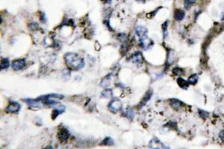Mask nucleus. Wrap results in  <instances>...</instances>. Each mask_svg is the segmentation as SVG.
Masks as SVG:
<instances>
[{"instance_id": "1", "label": "nucleus", "mask_w": 224, "mask_h": 149, "mask_svg": "<svg viewBox=\"0 0 224 149\" xmlns=\"http://www.w3.org/2000/svg\"><path fill=\"white\" fill-rule=\"evenodd\" d=\"M66 65L71 70H80L85 67V60L78 54L74 52H68L64 55Z\"/></svg>"}, {"instance_id": "2", "label": "nucleus", "mask_w": 224, "mask_h": 149, "mask_svg": "<svg viewBox=\"0 0 224 149\" xmlns=\"http://www.w3.org/2000/svg\"><path fill=\"white\" fill-rule=\"evenodd\" d=\"M108 107V110L111 112L112 114H117V113H119L120 110H122V101L120 99H113V100H111L110 101Z\"/></svg>"}, {"instance_id": "3", "label": "nucleus", "mask_w": 224, "mask_h": 149, "mask_svg": "<svg viewBox=\"0 0 224 149\" xmlns=\"http://www.w3.org/2000/svg\"><path fill=\"white\" fill-rule=\"evenodd\" d=\"M23 101H25V102L27 103V104L29 105V108L32 109V110H38V109L42 108V107L44 106L42 101L38 99L37 98L35 99H23Z\"/></svg>"}, {"instance_id": "4", "label": "nucleus", "mask_w": 224, "mask_h": 149, "mask_svg": "<svg viewBox=\"0 0 224 149\" xmlns=\"http://www.w3.org/2000/svg\"><path fill=\"white\" fill-rule=\"evenodd\" d=\"M20 108H21V106L18 102L11 101L8 107L5 109V112L7 114H16L20 111Z\"/></svg>"}, {"instance_id": "5", "label": "nucleus", "mask_w": 224, "mask_h": 149, "mask_svg": "<svg viewBox=\"0 0 224 149\" xmlns=\"http://www.w3.org/2000/svg\"><path fill=\"white\" fill-rule=\"evenodd\" d=\"M70 132L67 128H62L58 131L57 136L59 141L61 142V143H64V142L67 141V139L70 137Z\"/></svg>"}, {"instance_id": "6", "label": "nucleus", "mask_w": 224, "mask_h": 149, "mask_svg": "<svg viewBox=\"0 0 224 149\" xmlns=\"http://www.w3.org/2000/svg\"><path fill=\"white\" fill-rule=\"evenodd\" d=\"M11 67L15 71H20L23 70L26 67V60L25 59H18V60H14L12 62Z\"/></svg>"}, {"instance_id": "7", "label": "nucleus", "mask_w": 224, "mask_h": 149, "mask_svg": "<svg viewBox=\"0 0 224 149\" xmlns=\"http://www.w3.org/2000/svg\"><path fill=\"white\" fill-rule=\"evenodd\" d=\"M153 44V43L150 40H149L147 38V37L146 36H143V37H141V40H140V45L141 46L143 49H147L149 48Z\"/></svg>"}, {"instance_id": "8", "label": "nucleus", "mask_w": 224, "mask_h": 149, "mask_svg": "<svg viewBox=\"0 0 224 149\" xmlns=\"http://www.w3.org/2000/svg\"><path fill=\"white\" fill-rule=\"evenodd\" d=\"M130 60H132L133 63H135V64L138 65V67H140L142 64V63H143V57H142L141 53L136 52V53H135L132 55V57L130 58Z\"/></svg>"}, {"instance_id": "9", "label": "nucleus", "mask_w": 224, "mask_h": 149, "mask_svg": "<svg viewBox=\"0 0 224 149\" xmlns=\"http://www.w3.org/2000/svg\"><path fill=\"white\" fill-rule=\"evenodd\" d=\"M170 104L171 107L173 109H175V110H179L182 107V105H183L182 101L175 99H171L170 101Z\"/></svg>"}, {"instance_id": "10", "label": "nucleus", "mask_w": 224, "mask_h": 149, "mask_svg": "<svg viewBox=\"0 0 224 149\" xmlns=\"http://www.w3.org/2000/svg\"><path fill=\"white\" fill-rule=\"evenodd\" d=\"M149 147L150 148H164L162 143L156 138H154L150 141L149 143Z\"/></svg>"}, {"instance_id": "11", "label": "nucleus", "mask_w": 224, "mask_h": 149, "mask_svg": "<svg viewBox=\"0 0 224 149\" xmlns=\"http://www.w3.org/2000/svg\"><path fill=\"white\" fill-rule=\"evenodd\" d=\"M152 95H153V92H152L151 90L148 91V92H146V95L144 96V97L143 98V99H142L141 101V103H140L139 106H138V107H139V108H141V107H143V105H145V104H146V102H147L150 99Z\"/></svg>"}, {"instance_id": "12", "label": "nucleus", "mask_w": 224, "mask_h": 149, "mask_svg": "<svg viewBox=\"0 0 224 149\" xmlns=\"http://www.w3.org/2000/svg\"><path fill=\"white\" fill-rule=\"evenodd\" d=\"M185 12L183 11L180 10V9H177V10L175 11V13H174V18L177 21H181L185 17Z\"/></svg>"}, {"instance_id": "13", "label": "nucleus", "mask_w": 224, "mask_h": 149, "mask_svg": "<svg viewBox=\"0 0 224 149\" xmlns=\"http://www.w3.org/2000/svg\"><path fill=\"white\" fill-rule=\"evenodd\" d=\"M135 32L138 36H139L140 37H143V36H146L147 34V29L146 28L143 27V26H138V28L135 30Z\"/></svg>"}, {"instance_id": "14", "label": "nucleus", "mask_w": 224, "mask_h": 149, "mask_svg": "<svg viewBox=\"0 0 224 149\" xmlns=\"http://www.w3.org/2000/svg\"><path fill=\"white\" fill-rule=\"evenodd\" d=\"M10 61L8 58H2L1 60V70H5L9 67Z\"/></svg>"}, {"instance_id": "15", "label": "nucleus", "mask_w": 224, "mask_h": 149, "mask_svg": "<svg viewBox=\"0 0 224 149\" xmlns=\"http://www.w3.org/2000/svg\"><path fill=\"white\" fill-rule=\"evenodd\" d=\"M177 82H178V84H179V86H180L181 87H182V89H187L189 86L188 81H185V80L182 79V78H178V79H177Z\"/></svg>"}, {"instance_id": "16", "label": "nucleus", "mask_w": 224, "mask_h": 149, "mask_svg": "<svg viewBox=\"0 0 224 149\" xmlns=\"http://www.w3.org/2000/svg\"><path fill=\"white\" fill-rule=\"evenodd\" d=\"M123 114L124 116L127 117V118H130V119H133L134 116H135L134 112L132 111V109H130V108L126 109V110L125 112H123Z\"/></svg>"}, {"instance_id": "17", "label": "nucleus", "mask_w": 224, "mask_h": 149, "mask_svg": "<svg viewBox=\"0 0 224 149\" xmlns=\"http://www.w3.org/2000/svg\"><path fill=\"white\" fill-rule=\"evenodd\" d=\"M102 145H108V146L114 145V142L111 138L109 137V136H107V137L105 138L104 140L102 142Z\"/></svg>"}, {"instance_id": "18", "label": "nucleus", "mask_w": 224, "mask_h": 149, "mask_svg": "<svg viewBox=\"0 0 224 149\" xmlns=\"http://www.w3.org/2000/svg\"><path fill=\"white\" fill-rule=\"evenodd\" d=\"M112 96V90L110 89H106L102 92V97L110 98Z\"/></svg>"}, {"instance_id": "19", "label": "nucleus", "mask_w": 224, "mask_h": 149, "mask_svg": "<svg viewBox=\"0 0 224 149\" xmlns=\"http://www.w3.org/2000/svg\"><path fill=\"white\" fill-rule=\"evenodd\" d=\"M197 80H198V76L197 74H192L191 76H190V78H188V82L189 84H195L197 82Z\"/></svg>"}, {"instance_id": "20", "label": "nucleus", "mask_w": 224, "mask_h": 149, "mask_svg": "<svg viewBox=\"0 0 224 149\" xmlns=\"http://www.w3.org/2000/svg\"><path fill=\"white\" fill-rule=\"evenodd\" d=\"M195 2L196 0H185V8L186 9H189L195 3Z\"/></svg>"}, {"instance_id": "21", "label": "nucleus", "mask_w": 224, "mask_h": 149, "mask_svg": "<svg viewBox=\"0 0 224 149\" xmlns=\"http://www.w3.org/2000/svg\"><path fill=\"white\" fill-rule=\"evenodd\" d=\"M60 114H61V112L59 111L57 107H56V108H55L53 110H52V119H53V120H54V119H55V118H57V117L58 116L60 115Z\"/></svg>"}, {"instance_id": "22", "label": "nucleus", "mask_w": 224, "mask_h": 149, "mask_svg": "<svg viewBox=\"0 0 224 149\" xmlns=\"http://www.w3.org/2000/svg\"><path fill=\"white\" fill-rule=\"evenodd\" d=\"M29 28H30V30H31V31H36V30L39 29L40 28L39 25L37 24V23H30L29 26Z\"/></svg>"}, {"instance_id": "23", "label": "nucleus", "mask_w": 224, "mask_h": 149, "mask_svg": "<svg viewBox=\"0 0 224 149\" xmlns=\"http://www.w3.org/2000/svg\"><path fill=\"white\" fill-rule=\"evenodd\" d=\"M173 72L175 75H181V74H182L184 73V70L182 69L179 68V67H176V68H175L173 70Z\"/></svg>"}, {"instance_id": "24", "label": "nucleus", "mask_w": 224, "mask_h": 149, "mask_svg": "<svg viewBox=\"0 0 224 149\" xmlns=\"http://www.w3.org/2000/svg\"><path fill=\"white\" fill-rule=\"evenodd\" d=\"M200 115L203 118H205L208 116V113L206 111H204V110H200Z\"/></svg>"}, {"instance_id": "25", "label": "nucleus", "mask_w": 224, "mask_h": 149, "mask_svg": "<svg viewBox=\"0 0 224 149\" xmlns=\"http://www.w3.org/2000/svg\"><path fill=\"white\" fill-rule=\"evenodd\" d=\"M40 17H41L40 18V20H41V21L43 23H46V15L44 12H41V13H40Z\"/></svg>"}, {"instance_id": "26", "label": "nucleus", "mask_w": 224, "mask_h": 149, "mask_svg": "<svg viewBox=\"0 0 224 149\" xmlns=\"http://www.w3.org/2000/svg\"><path fill=\"white\" fill-rule=\"evenodd\" d=\"M219 136H220V138L221 139V140H222L223 142H224V131H222L220 133Z\"/></svg>"}, {"instance_id": "27", "label": "nucleus", "mask_w": 224, "mask_h": 149, "mask_svg": "<svg viewBox=\"0 0 224 149\" xmlns=\"http://www.w3.org/2000/svg\"><path fill=\"white\" fill-rule=\"evenodd\" d=\"M103 2H105V3H111V0H103Z\"/></svg>"}]
</instances>
